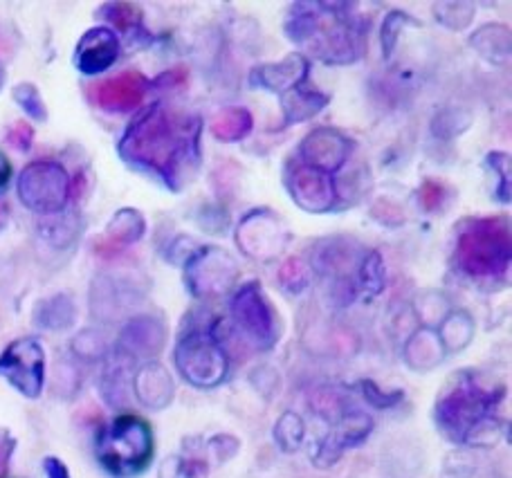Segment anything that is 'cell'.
<instances>
[{"label": "cell", "instance_id": "d6986e66", "mask_svg": "<svg viewBox=\"0 0 512 478\" xmlns=\"http://www.w3.org/2000/svg\"><path fill=\"white\" fill-rule=\"evenodd\" d=\"M135 391L146 407L151 409H164L173 398V382L169 373L164 371L160 364H146L144 369L137 373L135 378Z\"/></svg>", "mask_w": 512, "mask_h": 478}, {"label": "cell", "instance_id": "7402d4cb", "mask_svg": "<svg viewBox=\"0 0 512 478\" xmlns=\"http://www.w3.org/2000/svg\"><path fill=\"white\" fill-rule=\"evenodd\" d=\"M472 45L488 59H508L510 32L501 25H486L472 36Z\"/></svg>", "mask_w": 512, "mask_h": 478}, {"label": "cell", "instance_id": "30bf717a", "mask_svg": "<svg viewBox=\"0 0 512 478\" xmlns=\"http://www.w3.org/2000/svg\"><path fill=\"white\" fill-rule=\"evenodd\" d=\"M288 234L281 220L270 211H252L236 229V243L256 261H272L286 247Z\"/></svg>", "mask_w": 512, "mask_h": 478}, {"label": "cell", "instance_id": "cb8c5ba5", "mask_svg": "<svg viewBox=\"0 0 512 478\" xmlns=\"http://www.w3.org/2000/svg\"><path fill=\"white\" fill-rule=\"evenodd\" d=\"M36 321L43 328L63 330L75 321V306H72V301L66 294H57V297L41 303L39 312H36Z\"/></svg>", "mask_w": 512, "mask_h": 478}, {"label": "cell", "instance_id": "9c48e42d", "mask_svg": "<svg viewBox=\"0 0 512 478\" xmlns=\"http://www.w3.org/2000/svg\"><path fill=\"white\" fill-rule=\"evenodd\" d=\"M239 277V265L230 254L218 247H205L189 256L187 263V286L196 297H212L221 294Z\"/></svg>", "mask_w": 512, "mask_h": 478}, {"label": "cell", "instance_id": "f546056e", "mask_svg": "<svg viewBox=\"0 0 512 478\" xmlns=\"http://www.w3.org/2000/svg\"><path fill=\"white\" fill-rule=\"evenodd\" d=\"M360 277H362L364 288L373 294H378L384 288V277H387V274H384V265L378 252L367 254V259H364L360 265Z\"/></svg>", "mask_w": 512, "mask_h": 478}, {"label": "cell", "instance_id": "f1b7e54d", "mask_svg": "<svg viewBox=\"0 0 512 478\" xmlns=\"http://www.w3.org/2000/svg\"><path fill=\"white\" fill-rule=\"evenodd\" d=\"M310 281V270L306 268L304 261L299 259H290L283 263V268L279 272V283L283 288H286L288 292H301L306 290Z\"/></svg>", "mask_w": 512, "mask_h": 478}, {"label": "cell", "instance_id": "4fadbf2b", "mask_svg": "<svg viewBox=\"0 0 512 478\" xmlns=\"http://www.w3.org/2000/svg\"><path fill=\"white\" fill-rule=\"evenodd\" d=\"M120 57V39L108 27H93L88 30L77 45L75 63L84 75H99Z\"/></svg>", "mask_w": 512, "mask_h": 478}, {"label": "cell", "instance_id": "484cf974", "mask_svg": "<svg viewBox=\"0 0 512 478\" xmlns=\"http://www.w3.org/2000/svg\"><path fill=\"white\" fill-rule=\"evenodd\" d=\"M14 101L25 110V115H30L34 122H45L48 119V108L43 104V97L36 86L21 84L14 88Z\"/></svg>", "mask_w": 512, "mask_h": 478}, {"label": "cell", "instance_id": "1f68e13d", "mask_svg": "<svg viewBox=\"0 0 512 478\" xmlns=\"http://www.w3.org/2000/svg\"><path fill=\"white\" fill-rule=\"evenodd\" d=\"M443 196H445V189L434 180H425V185L420 187V191H418L420 207H423L425 211H434V209L441 207Z\"/></svg>", "mask_w": 512, "mask_h": 478}, {"label": "cell", "instance_id": "277c9868", "mask_svg": "<svg viewBox=\"0 0 512 478\" xmlns=\"http://www.w3.org/2000/svg\"><path fill=\"white\" fill-rule=\"evenodd\" d=\"M499 400L497 393L483 391L472 378H463L459 384L438 402V422L445 434L463 443H472L479 427L488 425V411Z\"/></svg>", "mask_w": 512, "mask_h": 478}, {"label": "cell", "instance_id": "ffe728a7", "mask_svg": "<svg viewBox=\"0 0 512 478\" xmlns=\"http://www.w3.org/2000/svg\"><path fill=\"white\" fill-rule=\"evenodd\" d=\"M252 115L250 110H245L241 106H232V108H223L212 117L209 122V131L221 142H241L252 131Z\"/></svg>", "mask_w": 512, "mask_h": 478}, {"label": "cell", "instance_id": "e0dca14e", "mask_svg": "<svg viewBox=\"0 0 512 478\" xmlns=\"http://www.w3.org/2000/svg\"><path fill=\"white\" fill-rule=\"evenodd\" d=\"M164 344V328L151 317H137L122 330V351L133 357H151Z\"/></svg>", "mask_w": 512, "mask_h": 478}, {"label": "cell", "instance_id": "5b68a950", "mask_svg": "<svg viewBox=\"0 0 512 478\" xmlns=\"http://www.w3.org/2000/svg\"><path fill=\"white\" fill-rule=\"evenodd\" d=\"M18 198L27 209L50 216L66 209L70 196L68 171L54 160H36L18 178Z\"/></svg>", "mask_w": 512, "mask_h": 478}, {"label": "cell", "instance_id": "3957f363", "mask_svg": "<svg viewBox=\"0 0 512 478\" xmlns=\"http://www.w3.org/2000/svg\"><path fill=\"white\" fill-rule=\"evenodd\" d=\"M97 454L115 476L140 474L153 458L151 427L137 416H120L99 434Z\"/></svg>", "mask_w": 512, "mask_h": 478}, {"label": "cell", "instance_id": "44dd1931", "mask_svg": "<svg viewBox=\"0 0 512 478\" xmlns=\"http://www.w3.org/2000/svg\"><path fill=\"white\" fill-rule=\"evenodd\" d=\"M144 232H146V223L140 211L135 209H120L106 227V234L111 236L115 243H122V245L137 243L144 236Z\"/></svg>", "mask_w": 512, "mask_h": 478}, {"label": "cell", "instance_id": "8992f818", "mask_svg": "<svg viewBox=\"0 0 512 478\" xmlns=\"http://www.w3.org/2000/svg\"><path fill=\"white\" fill-rule=\"evenodd\" d=\"M176 366L187 382L212 389L225 380L227 355L212 335L191 333L176 348Z\"/></svg>", "mask_w": 512, "mask_h": 478}, {"label": "cell", "instance_id": "9a60e30c", "mask_svg": "<svg viewBox=\"0 0 512 478\" xmlns=\"http://www.w3.org/2000/svg\"><path fill=\"white\" fill-rule=\"evenodd\" d=\"M308 77V61L301 54H290L281 63H265L254 70V81L272 93H288L290 88L304 84Z\"/></svg>", "mask_w": 512, "mask_h": 478}, {"label": "cell", "instance_id": "83f0119b", "mask_svg": "<svg viewBox=\"0 0 512 478\" xmlns=\"http://www.w3.org/2000/svg\"><path fill=\"white\" fill-rule=\"evenodd\" d=\"M434 12L443 25L452 27V30H463L472 21L474 7L468 3H438Z\"/></svg>", "mask_w": 512, "mask_h": 478}, {"label": "cell", "instance_id": "f35d334b", "mask_svg": "<svg viewBox=\"0 0 512 478\" xmlns=\"http://www.w3.org/2000/svg\"><path fill=\"white\" fill-rule=\"evenodd\" d=\"M0 447H12V443H9V440H5V443L0 445ZM0 463H3V461H0Z\"/></svg>", "mask_w": 512, "mask_h": 478}, {"label": "cell", "instance_id": "7a4b0ae2", "mask_svg": "<svg viewBox=\"0 0 512 478\" xmlns=\"http://www.w3.org/2000/svg\"><path fill=\"white\" fill-rule=\"evenodd\" d=\"M510 227L504 218L474 220L456 241V265L472 277H495L510 265Z\"/></svg>", "mask_w": 512, "mask_h": 478}, {"label": "cell", "instance_id": "2e32d148", "mask_svg": "<svg viewBox=\"0 0 512 478\" xmlns=\"http://www.w3.org/2000/svg\"><path fill=\"white\" fill-rule=\"evenodd\" d=\"M371 427H373L371 418L364 416L362 411H355V413H349V416H344L340 420V425L335 427L333 434L324 440L322 452H319V456L315 458V463L319 461L322 465H331L346 447L358 445L360 440L367 438Z\"/></svg>", "mask_w": 512, "mask_h": 478}, {"label": "cell", "instance_id": "8fae6325", "mask_svg": "<svg viewBox=\"0 0 512 478\" xmlns=\"http://www.w3.org/2000/svg\"><path fill=\"white\" fill-rule=\"evenodd\" d=\"M286 187L292 200L301 209L310 211V214H324V211L335 209L337 185L331 178V173L317 171L313 167H306L304 162H299L297 167L288 169Z\"/></svg>", "mask_w": 512, "mask_h": 478}, {"label": "cell", "instance_id": "603a6c76", "mask_svg": "<svg viewBox=\"0 0 512 478\" xmlns=\"http://www.w3.org/2000/svg\"><path fill=\"white\" fill-rule=\"evenodd\" d=\"M344 241H328L319 252H315V265L324 274H335L340 277L344 270H351V265L355 263V252L353 247H342Z\"/></svg>", "mask_w": 512, "mask_h": 478}, {"label": "cell", "instance_id": "ac0fdd59", "mask_svg": "<svg viewBox=\"0 0 512 478\" xmlns=\"http://www.w3.org/2000/svg\"><path fill=\"white\" fill-rule=\"evenodd\" d=\"M326 104L328 97L319 93V90L306 86V81L295 88H290L288 93L281 95L283 126L306 122V119L315 117Z\"/></svg>", "mask_w": 512, "mask_h": 478}, {"label": "cell", "instance_id": "ba28073f", "mask_svg": "<svg viewBox=\"0 0 512 478\" xmlns=\"http://www.w3.org/2000/svg\"><path fill=\"white\" fill-rule=\"evenodd\" d=\"M0 375L25 398H39L45 380V353L36 339H16L0 355Z\"/></svg>", "mask_w": 512, "mask_h": 478}, {"label": "cell", "instance_id": "74e56055", "mask_svg": "<svg viewBox=\"0 0 512 478\" xmlns=\"http://www.w3.org/2000/svg\"><path fill=\"white\" fill-rule=\"evenodd\" d=\"M3 84H5V70L0 66V88H3Z\"/></svg>", "mask_w": 512, "mask_h": 478}, {"label": "cell", "instance_id": "4dcf8cb0", "mask_svg": "<svg viewBox=\"0 0 512 478\" xmlns=\"http://www.w3.org/2000/svg\"><path fill=\"white\" fill-rule=\"evenodd\" d=\"M102 12L108 16V21L115 23L120 30H133V27L140 25V18H142L140 7L128 5V3L106 5Z\"/></svg>", "mask_w": 512, "mask_h": 478}, {"label": "cell", "instance_id": "7c38bea8", "mask_svg": "<svg viewBox=\"0 0 512 478\" xmlns=\"http://www.w3.org/2000/svg\"><path fill=\"white\" fill-rule=\"evenodd\" d=\"M351 153V142L335 131V128H317V131L308 133L301 142V162L306 167H313L317 171L331 173L337 171L346 162Z\"/></svg>", "mask_w": 512, "mask_h": 478}, {"label": "cell", "instance_id": "6da1fadb", "mask_svg": "<svg viewBox=\"0 0 512 478\" xmlns=\"http://www.w3.org/2000/svg\"><path fill=\"white\" fill-rule=\"evenodd\" d=\"M120 155L173 191L187 187L200 167V119L153 104L126 128Z\"/></svg>", "mask_w": 512, "mask_h": 478}, {"label": "cell", "instance_id": "8d00e7d4", "mask_svg": "<svg viewBox=\"0 0 512 478\" xmlns=\"http://www.w3.org/2000/svg\"><path fill=\"white\" fill-rule=\"evenodd\" d=\"M9 178H12V167H9V162L3 153H0V189H3Z\"/></svg>", "mask_w": 512, "mask_h": 478}, {"label": "cell", "instance_id": "836d02e7", "mask_svg": "<svg viewBox=\"0 0 512 478\" xmlns=\"http://www.w3.org/2000/svg\"><path fill=\"white\" fill-rule=\"evenodd\" d=\"M9 144L14 146L18 151H27L32 146V128L27 124H16L12 131L7 135Z\"/></svg>", "mask_w": 512, "mask_h": 478}, {"label": "cell", "instance_id": "d590c367", "mask_svg": "<svg viewBox=\"0 0 512 478\" xmlns=\"http://www.w3.org/2000/svg\"><path fill=\"white\" fill-rule=\"evenodd\" d=\"M45 474H48V478H70L66 465L57 458H45Z\"/></svg>", "mask_w": 512, "mask_h": 478}, {"label": "cell", "instance_id": "52a82bcc", "mask_svg": "<svg viewBox=\"0 0 512 478\" xmlns=\"http://www.w3.org/2000/svg\"><path fill=\"white\" fill-rule=\"evenodd\" d=\"M232 317L254 348H270L279 337L277 312L265 299L259 283H248L232 299Z\"/></svg>", "mask_w": 512, "mask_h": 478}, {"label": "cell", "instance_id": "d6a6232c", "mask_svg": "<svg viewBox=\"0 0 512 478\" xmlns=\"http://www.w3.org/2000/svg\"><path fill=\"white\" fill-rule=\"evenodd\" d=\"M405 14H391L387 16V23H384V30H382V48H384V54H389L393 50V45H396V39H398V32L400 27L407 23Z\"/></svg>", "mask_w": 512, "mask_h": 478}, {"label": "cell", "instance_id": "5bb4252c", "mask_svg": "<svg viewBox=\"0 0 512 478\" xmlns=\"http://www.w3.org/2000/svg\"><path fill=\"white\" fill-rule=\"evenodd\" d=\"M149 88V81L137 72H124L120 77L106 79L102 86L95 88L97 104L111 113H124V110H133L142 104Z\"/></svg>", "mask_w": 512, "mask_h": 478}, {"label": "cell", "instance_id": "d4e9b609", "mask_svg": "<svg viewBox=\"0 0 512 478\" xmlns=\"http://www.w3.org/2000/svg\"><path fill=\"white\" fill-rule=\"evenodd\" d=\"M77 232H79L77 218L66 216L63 211H59V214H50L41 223V236L57 247L70 245L77 238Z\"/></svg>", "mask_w": 512, "mask_h": 478}, {"label": "cell", "instance_id": "e575fe53", "mask_svg": "<svg viewBox=\"0 0 512 478\" xmlns=\"http://www.w3.org/2000/svg\"><path fill=\"white\" fill-rule=\"evenodd\" d=\"M364 386V391H367V398H369V402H373V404H378V407H391L393 402H398L400 400V393H396V395H387V393H380L378 391V386L376 384H371V382H364L362 384Z\"/></svg>", "mask_w": 512, "mask_h": 478}, {"label": "cell", "instance_id": "4316f807", "mask_svg": "<svg viewBox=\"0 0 512 478\" xmlns=\"http://www.w3.org/2000/svg\"><path fill=\"white\" fill-rule=\"evenodd\" d=\"M274 436H277V443L286 449V452H295L301 438H304V422H301L295 413H286V416L277 422Z\"/></svg>", "mask_w": 512, "mask_h": 478}]
</instances>
